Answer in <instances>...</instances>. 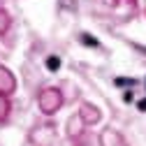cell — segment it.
I'll list each match as a JSON object with an SVG mask.
<instances>
[{"label": "cell", "mask_w": 146, "mask_h": 146, "mask_svg": "<svg viewBox=\"0 0 146 146\" xmlns=\"http://www.w3.org/2000/svg\"><path fill=\"white\" fill-rule=\"evenodd\" d=\"M40 104H42V109L44 111H56V109L60 107V93L58 90H44L42 93V98H40Z\"/></svg>", "instance_id": "1"}, {"label": "cell", "mask_w": 146, "mask_h": 146, "mask_svg": "<svg viewBox=\"0 0 146 146\" xmlns=\"http://www.w3.org/2000/svg\"><path fill=\"white\" fill-rule=\"evenodd\" d=\"M46 67H49L51 72H56V70L60 67V58H58V56H49V58H46Z\"/></svg>", "instance_id": "2"}, {"label": "cell", "mask_w": 146, "mask_h": 146, "mask_svg": "<svg viewBox=\"0 0 146 146\" xmlns=\"http://www.w3.org/2000/svg\"><path fill=\"white\" fill-rule=\"evenodd\" d=\"M81 40L88 44V46H98V40H93V37H90V35H81Z\"/></svg>", "instance_id": "3"}, {"label": "cell", "mask_w": 146, "mask_h": 146, "mask_svg": "<svg viewBox=\"0 0 146 146\" xmlns=\"http://www.w3.org/2000/svg\"><path fill=\"white\" fill-rule=\"evenodd\" d=\"M5 114H7V102H5V98H3V95H0V118H3Z\"/></svg>", "instance_id": "4"}, {"label": "cell", "mask_w": 146, "mask_h": 146, "mask_svg": "<svg viewBox=\"0 0 146 146\" xmlns=\"http://www.w3.org/2000/svg\"><path fill=\"white\" fill-rule=\"evenodd\" d=\"M132 84H135L132 79H121V77L116 79V86H132Z\"/></svg>", "instance_id": "5"}, {"label": "cell", "mask_w": 146, "mask_h": 146, "mask_svg": "<svg viewBox=\"0 0 146 146\" xmlns=\"http://www.w3.org/2000/svg\"><path fill=\"white\" fill-rule=\"evenodd\" d=\"M139 109H141V111H146V100H141V102H139Z\"/></svg>", "instance_id": "6"}]
</instances>
